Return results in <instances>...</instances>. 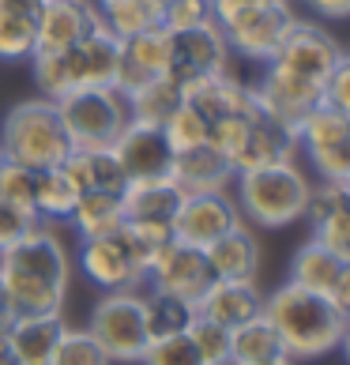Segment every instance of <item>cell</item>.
<instances>
[{"label": "cell", "instance_id": "ee69618b", "mask_svg": "<svg viewBox=\"0 0 350 365\" xmlns=\"http://www.w3.org/2000/svg\"><path fill=\"white\" fill-rule=\"evenodd\" d=\"M46 0H0V11H11V16H26V19H38Z\"/></svg>", "mask_w": 350, "mask_h": 365}, {"label": "cell", "instance_id": "603a6c76", "mask_svg": "<svg viewBox=\"0 0 350 365\" xmlns=\"http://www.w3.org/2000/svg\"><path fill=\"white\" fill-rule=\"evenodd\" d=\"M170 178L185 188V196L192 192H222L234 185V166L226 162V155H219L211 143H196L185 151H173V170Z\"/></svg>", "mask_w": 350, "mask_h": 365}, {"label": "cell", "instance_id": "8992f818", "mask_svg": "<svg viewBox=\"0 0 350 365\" xmlns=\"http://www.w3.org/2000/svg\"><path fill=\"white\" fill-rule=\"evenodd\" d=\"M207 143L219 155H226V162L234 166V173L245 170H260L272 166V162L294 158L298 151V140H294V128L279 125L267 113H245V117H222L215 120L207 132Z\"/></svg>", "mask_w": 350, "mask_h": 365}, {"label": "cell", "instance_id": "f546056e", "mask_svg": "<svg viewBox=\"0 0 350 365\" xmlns=\"http://www.w3.org/2000/svg\"><path fill=\"white\" fill-rule=\"evenodd\" d=\"M339 260L320 245V241L309 237L305 245H298V252L290 256V282L294 287H305V290H316V294H331L335 279H339Z\"/></svg>", "mask_w": 350, "mask_h": 365}, {"label": "cell", "instance_id": "d4e9b609", "mask_svg": "<svg viewBox=\"0 0 350 365\" xmlns=\"http://www.w3.org/2000/svg\"><path fill=\"white\" fill-rule=\"evenodd\" d=\"M68 178L79 185V192H125L128 178L120 170L113 147H76L64 158Z\"/></svg>", "mask_w": 350, "mask_h": 365}, {"label": "cell", "instance_id": "681fc988", "mask_svg": "<svg viewBox=\"0 0 350 365\" xmlns=\"http://www.w3.org/2000/svg\"><path fill=\"white\" fill-rule=\"evenodd\" d=\"M257 365H298L294 358H279V361H257Z\"/></svg>", "mask_w": 350, "mask_h": 365}, {"label": "cell", "instance_id": "cb8c5ba5", "mask_svg": "<svg viewBox=\"0 0 350 365\" xmlns=\"http://www.w3.org/2000/svg\"><path fill=\"white\" fill-rule=\"evenodd\" d=\"M204 252H207V264H211L215 279L249 282L260 272V241L249 230V222H241V226L230 230V234H222L219 241H211Z\"/></svg>", "mask_w": 350, "mask_h": 365}, {"label": "cell", "instance_id": "3957f363", "mask_svg": "<svg viewBox=\"0 0 350 365\" xmlns=\"http://www.w3.org/2000/svg\"><path fill=\"white\" fill-rule=\"evenodd\" d=\"M31 64L38 94L53 102L68 98L83 87H113L120 64V38L110 34L102 23H94L76 46L57 53H34Z\"/></svg>", "mask_w": 350, "mask_h": 365}, {"label": "cell", "instance_id": "7bdbcfd3", "mask_svg": "<svg viewBox=\"0 0 350 365\" xmlns=\"http://www.w3.org/2000/svg\"><path fill=\"white\" fill-rule=\"evenodd\" d=\"M324 19H350V0H305Z\"/></svg>", "mask_w": 350, "mask_h": 365}, {"label": "cell", "instance_id": "30bf717a", "mask_svg": "<svg viewBox=\"0 0 350 365\" xmlns=\"http://www.w3.org/2000/svg\"><path fill=\"white\" fill-rule=\"evenodd\" d=\"M294 140H298V151H305L316 181H331V185L350 181V117L346 113L320 102L298 125Z\"/></svg>", "mask_w": 350, "mask_h": 365}, {"label": "cell", "instance_id": "f1b7e54d", "mask_svg": "<svg viewBox=\"0 0 350 365\" xmlns=\"http://www.w3.org/2000/svg\"><path fill=\"white\" fill-rule=\"evenodd\" d=\"M230 365H257V361H279L287 358V346H282L279 331L272 328L267 317H257L249 324L234 328V339H230Z\"/></svg>", "mask_w": 350, "mask_h": 365}, {"label": "cell", "instance_id": "4dcf8cb0", "mask_svg": "<svg viewBox=\"0 0 350 365\" xmlns=\"http://www.w3.org/2000/svg\"><path fill=\"white\" fill-rule=\"evenodd\" d=\"M79 200V185L68 178V170L53 166V170H38V188H34V215L38 222H57L68 219L72 207Z\"/></svg>", "mask_w": 350, "mask_h": 365}, {"label": "cell", "instance_id": "d6986e66", "mask_svg": "<svg viewBox=\"0 0 350 365\" xmlns=\"http://www.w3.org/2000/svg\"><path fill=\"white\" fill-rule=\"evenodd\" d=\"M196 313L234 331V328H241V324L264 317V290L257 287V279H249V282L215 279L207 287V294L200 297Z\"/></svg>", "mask_w": 350, "mask_h": 365}, {"label": "cell", "instance_id": "ab89813d", "mask_svg": "<svg viewBox=\"0 0 350 365\" xmlns=\"http://www.w3.org/2000/svg\"><path fill=\"white\" fill-rule=\"evenodd\" d=\"M324 102L335 106L339 113L350 117V49L339 53V64H335V72L328 79V94H324Z\"/></svg>", "mask_w": 350, "mask_h": 365}, {"label": "cell", "instance_id": "484cf974", "mask_svg": "<svg viewBox=\"0 0 350 365\" xmlns=\"http://www.w3.org/2000/svg\"><path fill=\"white\" fill-rule=\"evenodd\" d=\"M125 102H128V117L136 120V125L163 128L166 120L185 106V87L173 83L170 76H158V79H151V83H143L140 91H132Z\"/></svg>", "mask_w": 350, "mask_h": 365}, {"label": "cell", "instance_id": "5bb4252c", "mask_svg": "<svg viewBox=\"0 0 350 365\" xmlns=\"http://www.w3.org/2000/svg\"><path fill=\"white\" fill-rule=\"evenodd\" d=\"M215 282V272L207 264V252L200 245H185V241L170 237L163 252L147 267V290H166L173 297H185L188 305H200V297L207 294Z\"/></svg>", "mask_w": 350, "mask_h": 365}, {"label": "cell", "instance_id": "74e56055", "mask_svg": "<svg viewBox=\"0 0 350 365\" xmlns=\"http://www.w3.org/2000/svg\"><path fill=\"white\" fill-rule=\"evenodd\" d=\"M163 132H166V140H170V147L173 151H185V147H196V143H207V132H211V125L204 117H200L192 106H181L177 113H173L166 125H163Z\"/></svg>", "mask_w": 350, "mask_h": 365}, {"label": "cell", "instance_id": "e0dca14e", "mask_svg": "<svg viewBox=\"0 0 350 365\" xmlns=\"http://www.w3.org/2000/svg\"><path fill=\"white\" fill-rule=\"evenodd\" d=\"M113 155L128 181L170 178V170H173V147L166 140V132L151 128V125H136V120H128V128L117 136Z\"/></svg>", "mask_w": 350, "mask_h": 365}, {"label": "cell", "instance_id": "7dc6e473", "mask_svg": "<svg viewBox=\"0 0 350 365\" xmlns=\"http://www.w3.org/2000/svg\"><path fill=\"white\" fill-rule=\"evenodd\" d=\"M0 365H19V361H16V354H11L8 331H0Z\"/></svg>", "mask_w": 350, "mask_h": 365}, {"label": "cell", "instance_id": "ac0fdd59", "mask_svg": "<svg viewBox=\"0 0 350 365\" xmlns=\"http://www.w3.org/2000/svg\"><path fill=\"white\" fill-rule=\"evenodd\" d=\"M94 23H98V11H94L91 0H46L34 26V53L68 49Z\"/></svg>", "mask_w": 350, "mask_h": 365}, {"label": "cell", "instance_id": "b9f144b4", "mask_svg": "<svg viewBox=\"0 0 350 365\" xmlns=\"http://www.w3.org/2000/svg\"><path fill=\"white\" fill-rule=\"evenodd\" d=\"M328 297L335 302V309H339L343 317H350V264L339 267V279H335V287H331Z\"/></svg>", "mask_w": 350, "mask_h": 365}, {"label": "cell", "instance_id": "ba28073f", "mask_svg": "<svg viewBox=\"0 0 350 365\" xmlns=\"http://www.w3.org/2000/svg\"><path fill=\"white\" fill-rule=\"evenodd\" d=\"M339 53H343V46L328 26H320L313 19H294L290 34L272 53L267 68H275V72L305 83V87H316L328 94V79L335 72V64H339Z\"/></svg>", "mask_w": 350, "mask_h": 365}, {"label": "cell", "instance_id": "816d5d0a", "mask_svg": "<svg viewBox=\"0 0 350 365\" xmlns=\"http://www.w3.org/2000/svg\"><path fill=\"white\" fill-rule=\"evenodd\" d=\"M346 192H350V181H346Z\"/></svg>", "mask_w": 350, "mask_h": 365}, {"label": "cell", "instance_id": "7c38bea8", "mask_svg": "<svg viewBox=\"0 0 350 365\" xmlns=\"http://www.w3.org/2000/svg\"><path fill=\"white\" fill-rule=\"evenodd\" d=\"M294 19H298V11H294L290 0H272V4L234 11V16L219 19V26H222V38L230 46V53H237L245 61H257V64H267L272 53L282 46V38L290 34Z\"/></svg>", "mask_w": 350, "mask_h": 365}, {"label": "cell", "instance_id": "ffe728a7", "mask_svg": "<svg viewBox=\"0 0 350 365\" xmlns=\"http://www.w3.org/2000/svg\"><path fill=\"white\" fill-rule=\"evenodd\" d=\"M125 222L140 226H166L173 230V219L185 204V188L173 178H155V181H128L125 188Z\"/></svg>", "mask_w": 350, "mask_h": 365}, {"label": "cell", "instance_id": "e575fe53", "mask_svg": "<svg viewBox=\"0 0 350 365\" xmlns=\"http://www.w3.org/2000/svg\"><path fill=\"white\" fill-rule=\"evenodd\" d=\"M49 365H113V361L87 328H68L61 335V346Z\"/></svg>", "mask_w": 350, "mask_h": 365}, {"label": "cell", "instance_id": "9c48e42d", "mask_svg": "<svg viewBox=\"0 0 350 365\" xmlns=\"http://www.w3.org/2000/svg\"><path fill=\"white\" fill-rule=\"evenodd\" d=\"M61 120L76 147H113L128 128V102L117 87H83L61 98Z\"/></svg>", "mask_w": 350, "mask_h": 365}, {"label": "cell", "instance_id": "2e32d148", "mask_svg": "<svg viewBox=\"0 0 350 365\" xmlns=\"http://www.w3.org/2000/svg\"><path fill=\"white\" fill-rule=\"evenodd\" d=\"M302 219L309 222V237L320 241L339 264H350V192L346 185L316 181L309 188V204Z\"/></svg>", "mask_w": 350, "mask_h": 365}, {"label": "cell", "instance_id": "7a4b0ae2", "mask_svg": "<svg viewBox=\"0 0 350 365\" xmlns=\"http://www.w3.org/2000/svg\"><path fill=\"white\" fill-rule=\"evenodd\" d=\"M264 317L272 320V328L287 346V358L294 361H313L339 350L346 324V317L335 309L328 294L294 287L290 279L279 282L272 294H264Z\"/></svg>", "mask_w": 350, "mask_h": 365}, {"label": "cell", "instance_id": "d6a6232c", "mask_svg": "<svg viewBox=\"0 0 350 365\" xmlns=\"http://www.w3.org/2000/svg\"><path fill=\"white\" fill-rule=\"evenodd\" d=\"M34 188H38V170H26L19 162L0 155V204L34 215Z\"/></svg>", "mask_w": 350, "mask_h": 365}, {"label": "cell", "instance_id": "9a60e30c", "mask_svg": "<svg viewBox=\"0 0 350 365\" xmlns=\"http://www.w3.org/2000/svg\"><path fill=\"white\" fill-rule=\"evenodd\" d=\"M241 222H245V215H241L230 188H222V192H192L185 196L177 219H173V237L185 241V245L207 249L211 241H219Z\"/></svg>", "mask_w": 350, "mask_h": 365}, {"label": "cell", "instance_id": "4316f807", "mask_svg": "<svg viewBox=\"0 0 350 365\" xmlns=\"http://www.w3.org/2000/svg\"><path fill=\"white\" fill-rule=\"evenodd\" d=\"M91 4H94V0H91ZM94 11H98V23L110 34H117L120 42L163 23V4H151V0H98Z\"/></svg>", "mask_w": 350, "mask_h": 365}, {"label": "cell", "instance_id": "83f0119b", "mask_svg": "<svg viewBox=\"0 0 350 365\" xmlns=\"http://www.w3.org/2000/svg\"><path fill=\"white\" fill-rule=\"evenodd\" d=\"M125 192H79L76 207L68 215V222L79 237H94V234H110L125 222Z\"/></svg>", "mask_w": 350, "mask_h": 365}, {"label": "cell", "instance_id": "277c9868", "mask_svg": "<svg viewBox=\"0 0 350 365\" xmlns=\"http://www.w3.org/2000/svg\"><path fill=\"white\" fill-rule=\"evenodd\" d=\"M76 151L61 120V106L53 98H26L11 106L0 120V155L26 170H53Z\"/></svg>", "mask_w": 350, "mask_h": 365}, {"label": "cell", "instance_id": "bcb514c9", "mask_svg": "<svg viewBox=\"0 0 350 365\" xmlns=\"http://www.w3.org/2000/svg\"><path fill=\"white\" fill-rule=\"evenodd\" d=\"M16 317H19V313H16V302H11L8 282H4V275H0V331H8Z\"/></svg>", "mask_w": 350, "mask_h": 365}, {"label": "cell", "instance_id": "44dd1931", "mask_svg": "<svg viewBox=\"0 0 350 365\" xmlns=\"http://www.w3.org/2000/svg\"><path fill=\"white\" fill-rule=\"evenodd\" d=\"M185 102L192 106L207 125H215V120H222V117H245V113L260 110L257 98H252V87L241 83V79H234L230 72L192 83L185 91Z\"/></svg>", "mask_w": 350, "mask_h": 365}, {"label": "cell", "instance_id": "6da1fadb", "mask_svg": "<svg viewBox=\"0 0 350 365\" xmlns=\"http://www.w3.org/2000/svg\"><path fill=\"white\" fill-rule=\"evenodd\" d=\"M0 275L16 302V313H64L72 287V256L61 234L34 222L8 249H0Z\"/></svg>", "mask_w": 350, "mask_h": 365}, {"label": "cell", "instance_id": "d590c367", "mask_svg": "<svg viewBox=\"0 0 350 365\" xmlns=\"http://www.w3.org/2000/svg\"><path fill=\"white\" fill-rule=\"evenodd\" d=\"M34 26H38V19L0 11V61H31L34 57Z\"/></svg>", "mask_w": 350, "mask_h": 365}, {"label": "cell", "instance_id": "f35d334b", "mask_svg": "<svg viewBox=\"0 0 350 365\" xmlns=\"http://www.w3.org/2000/svg\"><path fill=\"white\" fill-rule=\"evenodd\" d=\"M204 23H215L211 0H166L163 26H170V31H188V26H204Z\"/></svg>", "mask_w": 350, "mask_h": 365}, {"label": "cell", "instance_id": "52a82bcc", "mask_svg": "<svg viewBox=\"0 0 350 365\" xmlns=\"http://www.w3.org/2000/svg\"><path fill=\"white\" fill-rule=\"evenodd\" d=\"M87 331L110 354L113 365H140L143 350L151 346L143 317V290H110L94 302L87 317Z\"/></svg>", "mask_w": 350, "mask_h": 365}, {"label": "cell", "instance_id": "c3c4849f", "mask_svg": "<svg viewBox=\"0 0 350 365\" xmlns=\"http://www.w3.org/2000/svg\"><path fill=\"white\" fill-rule=\"evenodd\" d=\"M339 350H343V358H346V365H350V317H346V324H343V339H339Z\"/></svg>", "mask_w": 350, "mask_h": 365}, {"label": "cell", "instance_id": "836d02e7", "mask_svg": "<svg viewBox=\"0 0 350 365\" xmlns=\"http://www.w3.org/2000/svg\"><path fill=\"white\" fill-rule=\"evenodd\" d=\"M185 335L192 339V346L200 350V358H204L207 365H230V339H234V331L230 328H222V324H215L207 317H192L188 320V328Z\"/></svg>", "mask_w": 350, "mask_h": 365}, {"label": "cell", "instance_id": "8fae6325", "mask_svg": "<svg viewBox=\"0 0 350 365\" xmlns=\"http://www.w3.org/2000/svg\"><path fill=\"white\" fill-rule=\"evenodd\" d=\"M76 267L87 275L91 287H98L102 294L110 290H140L147 282V267L140 264L136 249L125 234V222L110 234H94V237H79V252H76Z\"/></svg>", "mask_w": 350, "mask_h": 365}, {"label": "cell", "instance_id": "4fadbf2b", "mask_svg": "<svg viewBox=\"0 0 350 365\" xmlns=\"http://www.w3.org/2000/svg\"><path fill=\"white\" fill-rule=\"evenodd\" d=\"M230 57L234 53L222 38L219 19L204 23V26H188V31H173L170 34V68H166V76L188 91L192 83H200V79L222 76Z\"/></svg>", "mask_w": 350, "mask_h": 365}, {"label": "cell", "instance_id": "60d3db41", "mask_svg": "<svg viewBox=\"0 0 350 365\" xmlns=\"http://www.w3.org/2000/svg\"><path fill=\"white\" fill-rule=\"evenodd\" d=\"M38 219L34 215H26L19 207H8V204H0V249H8L11 241H16L19 234H26Z\"/></svg>", "mask_w": 350, "mask_h": 365}, {"label": "cell", "instance_id": "f907efd6", "mask_svg": "<svg viewBox=\"0 0 350 365\" xmlns=\"http://www.w3.org/2000/svg\"><path fill=\"white\" fill-rule=\"evenodd\" d=\"M94 4H98V0H94ZM151 4H163V8H166V0H151Z\"/></svg>", "mask_w": 350, "mask_h": 365}, {"label": "cell", "instance_id": "7402d4cb", "mask_svg": "<svg viewBox=\"0 0 350 365\" xmlns=\"http://www.w3.org/2000/svg\"><path fill=\"white\" fill-rule=\"evenodd\" d=\"M64 331H68V324L61 313H19L8 328L11 354L19 365H49Z\"/></svg>", "mask_w": 350, "mask_h": 365}, {"label": "cell", "instance_id": "f6af8a7d", "mask_svg": "<svg viewBox=\"0 0 350 365\" xmlns=\"http://www.w3.org/2000/svg\"><path fill=\"white\" fill-rule=\"evenodd\" d=\"M215 4V19H226L234 11H245V8H257V4H272V0H211Z\"/></svg>", "mask_w": 350, "mask_h": 365}, {"label": "cell", "instance_id": "5b68a950", "mask_svg": "<svg viewBox=\"0 0 350 365\" xmlns=\"http://www.w3.org/2000/svg\"><path fill=\"white\" fill-rule=\"evenodd\" d=\"M234 185H237L234 200L241 215H245V222L264 230L298 222L309 204V188H313L305 170L294 158L272 162V166H260V170H245L234 178Z\"/></svg>", "mask_w": 350, "mask_h": 365}, {"label": "cell", "instance_id": "1f68e13d", "mask_svg": "<svg viewBox=\"0 0 350 365\" xmlns=\"http://www.w3.org/2000/svg\"><path fill=\"white\" fill-rule=\"evenodd\" d=\"M143 317H147V335L151 339H166V335H181L188 328V320L196 317V305H188L185 297H173L166 290H147Z\"/></svg>", "mask_w": 350, "mask_h": 365}, {"label": "cell", "instance_id": "8d00e7d4", "mask_svg": "<svg viewBox=\"0 0 350 365\" xmlns=\"http://www.w3.org/2000/svg\"><path fill=\"white\" fill-rule=\"evenodd\" d=\"M140 365H207V361L200 358L192 339L181 331V335H166V339H151V346L143 350Z\"/></svg>", "mask_w": 350, "mask_h": 365}]
</instances>
